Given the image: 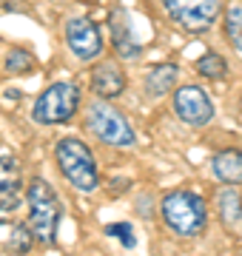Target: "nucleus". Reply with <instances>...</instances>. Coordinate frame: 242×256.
<instances>
[{
	"instance_id": "1",
	"label": "nucleus",
	"mask_w": 242,
	"mask_h": 256,
	"mask_svg": "<svg viewBox=\"0 0 242 256\" xmlns=\"http://www.w3.org/2000/svg\"><path fill=\"white\" fill-rule=\"evenodd\" d=\"M26 205H28V230L34 242L43 248H52L57 242V230H60V220H63V205L57 200L54 188L43 180L34 176L26 185Z\"/></svg>"
},
{
	"instance_id": "2",
	"label": "nucleus",
	"mask_w": 242,
	"mask_h": 256,
	"mask_svg": "<svg viewBox=\"0 0 242 256\" xmlns=\"http://www.w3.org/2000/svg\"><path fill=\"white\" fill-rule=\"evenodd\" d=\"M54 160L66 182L80 194H92L100 188V168L94 160V151L80 137H63L54 146Z\"/></svg>"
},
{
	"instance_id": "3",
	"label": "nucleus",
	"mask_w": 242,
	"mask_h": 256,
	"mask_svg": "<svg viewBox=\"0 0 242 256\" xmlns=\"http://www.w3.org/2000/svg\"><path fill=\"white\" fill-rule=\"evenodd\" d=\"M162 222L174 230L177 236H200L208 228V208L205 200L194 191H168L160 202Z\"/></svg>"
},
{
	"instance_id": "4",
	"label": "nucleus",
	"mask_w": 242,
	"mask_h": 256,
	"mask_svg": "<svg viewBox=\"0 0 242 256\" xmlns=\"http://www.w3.org/2000/svg\"><path fill=\"white\" fill-rule=\"evenodd\" d=\"M86 128L100 140L102 146H112V148L137 146V134L131 128L128 117L117 106H112L108 100H102V97L88 106V111H86Z\"/></svg>"
},
{
	"instance_id": "5",
	"label": "nucleus",
	"mask_w": 242,
	"mask_h": 256,
	"mask_svg": "<svg viewBox=\"0 0 242 256\" xmlns=\"http://www.w3.org/2000/svg\"><path fill=\"white\" fill-rule=\"evenodd\" d=\"M80 108V88L72 80L52 82L43 88L34 106H32V120L38 126H66Z\"/></svg>"
},
{
	"instance_id": "6",
	"label": "nucleus",
	"mask_w": 242,
	"mask_h": 256,
	"mask_svg": "<svg viewBox=\"0 0 242 256\" xmlns=\"http://www.w3.org/2000/svg\"><path fill=\"white\" fill-rule=\"evenodd\" d=\"M166 14L191 34H205L222 12V0H160Z\"/></svg>"
},
{
	"instance_id": "7",
	"label": "nucleus",
	"mask_w": 242,
	"mask_h": 256,
	"mask_svg": "<svg viewBox=\"0 0 242 256\" xmlns=\"http://www.w3.org/2000/svg\"><path fill=\"white\" fill-rule=\"evenodd\" d=\"M171 106H174V114L191 128H202L214 120V102L200 86H180V88H174L171 92Z\"/></svg>"
},
{
	"instance_id": "8",
	"label": "nucleus",
	"mask_w": 242,
	"mask_h": 256,
	"mask_svg": "<svg viewBox=\"0 0 242 256\" xmlns=\"http://www.w3.org/2000/svg\"><path fill=\"white\" fill-rule=\"evenodd\" d=\"M66 46L77 60H97L102 54V34L100 26L92 18H68L66 20Z\"/></svg>"
},
{
	"instance_id": "9",
	"label": "nucleus",
	"mask_w": 242,
	"mask_h": 256,
	"mask_svg": "<svg viewBox=\"0 0 242 256\" xmlns=\"http://www.w3.org/2000/svg\"><path fill=\"white\" fill-rule=\"evenodd\" d=\"M92 88L102 100H114L120 97L126 88V72L117 60H100L92 68Z\"/></svg>"
},
{
	"instance_id": "10",
	"label": "nucleus",
	"mask_w": 242,
	"mask_h": 256,
	"mask_svg": "<svg viewBox=\"0 0 242 256\" xmlns=\"http://www.w3.org/2000/svg\"><path fill=\"white\" fill-rule=\"evenodd\" d=\"M108 26H112V43L117 48V54L122 60H137L142 54L140 43H134V34L128 32V20H126V12L122 9H114L108 14Z\"/></svg>"
},
{
	"instance_id": "11",
	"label": "nucleus",
	"mask_w": 242,
	"mask_h": 256,
	"mask_svg": "<svg viewBox=\"0 0 242 256\" xmlns=\"http://www.w3.org/2000/svg\"><path fill=\"white\" fill-rule=\"evenodd\" d=\"M211 174L222 185H242V151L222 148L211 156Z\"/></svg>"
},
{
	"instance_id": "12",
	"label": "nucleus",
	"mask_w": 242,
	"mask_h": 256,
	"mask_svg": "<svg viewBox=\"0 0 242 256\" xmlns=\"http://www.w3.org/2000/svg\"><path fill=\"white\" fill-rule=\"evenodd\" d=\"M177 80H180V66L177 63H160L154 66L148 74H146V94L151 100H160L177 88Z\"/></svg>"
},
{
	"instance_id": "13",
	"label": "nucleus",
	"mask_w": 242,
	"mask_h": 256,
	"mask_svg": "<svg viewBox=\"0 0 242 256\" xmlns=\"http://www.w3.org/2000/svg\"><path fill=\"white\" fill-rule=\"evenodd\" d=\"M216 210H220L222 225H240L242 222V196L234 191V185H225L216 194Z\"/></svg>"
},
{
	"instance_id": "14",
	"label": "nucleus",
	"mask_w": 242,
	"mask_h": 256,
	"mask_svg": "<svg viewBox=\"0 0 242 256\" xmlns=\"http://www.w3.org/2000/svg\"><path fill=\"white\" fill-rule=\"evenodd\" d=\"M225 37L234 46V52L242 54V3H234L225 9Z\"/></svg>"
},
{
	"instance_id": "15",
	"label": "nucleus",
	"mask_w": 242,
	"mask_h": 256,
	"mask_svg": "<svg viewBox=\"0 0 242 256\" xmlns=\"http://www.w3.org/2000/svg\"><path fill=\"white\" fill-rule=\"evenodd\" d=\"M196 72L208 77V80H225L228 77V63H225L222 54H216V52H205L200 60H196Z\"/></svg>"
},
{
	"instance_id": "16",
	"label": "nucleus",
	"mask_w": 242,
	"mask_h": 256,
	"mask_svg": "<svg viewBox=\"0 0 242 256\" xmlns=\"http://www.w3.org/2000/svg\"><path fill=\"white\" fill-rule=\"evenodd\" d=\"M32 68H34V57L26 48H12L6 54V72L9 74H28Z\"/></svg>"
},
{
	"instance_id": "17",
	"label": "nucleus",
	"mask_w": 242,
	"mask_h": 256,
	"mask_svg": "<svg viewBox=\"0 0 242 256\" xmlns=\"http://www.w3.org/2000/svg\"><path fill=\"white\" fill-rule=\"evenodd\" d=\"M32 248H34V236H32L28 225H14L9 236V250L12 254H28Z\"/></svg>"
},
{
	"instance_id": "18",
	"label": "nucleus",
	"mask_w": 242,
	"mask_h": 256,
	"mask_svg": "<svg viewBox=\"0 0 242 256\" xmlns=\"http://www.w3.org/2000/svg\"><path fill=\"white\" fill-rule=\"evenodd\" d=\"M106 236H114L120 242L122 248H137V234L131 228V222H112V225H106Z\"/></svg>"
},
{
	"instance_id": "19",
	"label": "nucleus",
	"mask_w": 242,
	"mask_h": 256,
	"mask_svg": "<svg viewBox=\"0 0 242 256\" xmlns=\"http://www.w3.org/2000/svg\"><path fill=\"white\" fill-rule=\"evenodd\" d=\"M20 205V180L0 182V214H12Z\"/></svg>"
},
{
	"instance_id": "20",
	"label": "nucleus",
	"mask_w": 242,
	"mask_h": 256,
	"mask_svg": "<svg viewBox=\"0 0 242 256\" xmlns=\"http://www.w3.org/2000/svg\"><path fill=\"white\" fill-rule=\"evenodd\" d=\"M20 180V168L14 156H0V182H14Z\"/></svg>"
}]
</instances>
